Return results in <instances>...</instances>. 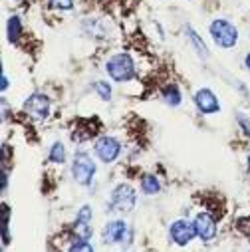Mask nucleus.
Segmentation results:
<instances>
[{
    "mask_svg": "<svg viewBox=\"0 0 250 252\" xmlns=\"http://www.w3.org/2000/svg\"><path fill=\"white\" fill-rule=\"evenodd\" d=\"M8 222H10V219H8V205H2V242H4V246L10 242Z\"/></svg>",
    "mask_w": 250,
    "mask_h": 252,
    "instance_id": "a211bd4d",
    "label": "nucleus"
},
{
    "mask_svg": "<svg viewBox=\"0 0 250 252\" xmlns=\"http://www.w3.org/2000/svg\"><path fill=\"white\" fill-rule=\"evenodd\" d=\"M209 32H211V38L213 42L222 48V50H230L236 46L238 42V30L234 24H230L228 20H222V18H217L211 22L209 26Z\"/></svg>",
    "mask_w": 250,
    "mask_h": 252,
    "instance_id": "f03ea898",
    "label": "nucleus"
},
{
    "mask_svg": "<svg viewBox=\"0 0 250 252\" xmlns=\"http://www.w3.org/2000/svg\"><path fill=\"white\" fill-rule=\"evenodd\" d=\"M181 90L175 86V84H169L165 90H163V101L169 105V107H177L181 103Z\"/></svg>",
    "mask_w": 250,
    "mask_h": 252,
    "instance_id": "4468645a",
    "label": "nucleus"
},
{
    "mask_svg": "<svg viewBox=\"0 0 250 252\" xmlns=\"http://www.w3.org/2000/svg\"><path fill=\"white\" fill-rule=\"evenodd\" d=\"M236 119H238V123L242 125V131L250 137V119H246V115H242V113H238V115H236Z\"/></svg>",
    "mask_w": 250,
    "mask_h": 252,
    "instance_id": "4be33fe9",
    "label": "nucleus"
},
{
    "mask_svg": "<svg viewBox=\"0 0 250 252\" xmlns=\"http://www.w3.org/2000/svg\"><path fill=\"white\" fill-rule=\"evenodd\" d=\"M185 30H187L185 34H187V38H189V42L193 44L195 52H197L201 58H207V56H209V50H207V44L203 42V38H201V36H199L191 26H185Z\"/></svg>",
    "mask_w": 250,
    "mask_h": 252,
    "instance_id": "f8f14e48",
    "label": "nucleus"
},
{
    "mask_svg": "<svg viewBox=\"0 0 250 252\" xmlns=\"http://www.w3.org/2000/svg\"><path fill=\"white\" fill-rule=\"evenodd\" d=\"M94 151H95V155H97V159H99L101 163H107V165H109V163L117 161V157L121 155V143H119L115 137L105 135V137H99V139L95 141Z\"/></svg>",
    "mask_w": 250,
    "mask_h": 252,
    "instance_id": "423d86ee",
    "label": "nucleus"
},
{
    "mask_svg": "<svg viewBox=\"0 0 250 252\" xmlns=\"http://www.w3.org/2000/svg\"><path fill=\"white\" fill-rule=\"evenodd\" d=\"M94 175H95L94 159L88 153H84V151L76 153L74 155V163H72V177H74V181L78 185H82V187H88V185H92Z\"/></svg>",
    "mask_w": 250,
    "mask_h": 252,
    "instance_id": "7ed1b4c3",
    "label": "nucleus"
},
{
    "mask_svg": "<svg viewBox=\"0 0 250 252\" xmlns=\"http://www.w3.org/2000/svg\"><path fill=\"white\" fill-rule=\"evenodd\" d=\"M195 230L203 242H211L217 236V220L211 213H199L195 217Z\"/></svg>",
    "mask_w": 250,
    "mask_h": 252,
    "instance_id": "9d476101",
    "label": "nucleus"
},
{
    "mask_svg": "<svg viewBox=\"0 0 250 252\" xmlns=\"http://www.w3.org/2000/svg\"><path fill=\"white\" fill-rule=\"evenodd\" d=\"M105 70H107V76L115 82H131L135 78V62L129 54H115L107 60V64H105Z\"/></svg>",
    "mask_w": 250,
    "mask_h": 252,
    "instance_id": "f257e3e1",
    "label": "nucleus"
},
{
    "mask_svg": "<svg viewBox=\"0 0 250 252\" xmlns=\"http://www.w3.org/2000/svg\"><path fill=\"white\" fill-rule=\"evenodd\" d=\"M72 232H74V236H76L78 240H90V238H92V224H90V222H86V220L76 219Z\"/></svg>",
    "mask_w": 250,
    "mask_h": 252,
    "instance_id": "2eb2a0df",
    "label": "nucleus"
},
{
    "mask_svg": "<svg viewBox=\"0 0 250 252\" xmlns=\"http://www.w3.org/2000/svg\"><path fill=\"white\" fill-rule=\"evenodd\" d=\"M6 88H8V78L2 76V92H6Z\"/></svg>",
    "mask_w": 250,
    "mask_h": 252,
    "instance_id": "393cba45",
    "label": "nucleus"
},
{
    "mask_svg": "<svg viewBox=\"0 0 250 252\" xmlns=\"http://www.w3.org/2000/svg\"><path fill=\"white\" fill-rule=\"evenodd\" d=\"M248 171H250V153H248Z\"/></svg>",
    "mask_w": 250,
    "mask_h": 252,
    "instance_id": "a878e982",
    "label": "nucleus"
},
{
    "mask_svg": "<svg viewBox=\"0 0 250 252\" xmlns=\"http://www.w3.org/2000/svg\"><path fill=\"white\" fill-rule=\"evenodd\" d=\"M139 187H141V191H143L145 195H157V193L161 191V183H159V179H157L153 173L143 175Z\"/></svg>",
    "mask_w": 250,
    "mask_h": 252,
    "instance_id": "9b49d317",
    "label": "nucleus"
},
{
    "mask_svg": "<svg viewBox=\"0 0 250 252\" xmlns=\"http://www.w3.org/2000/svg\"><path fill=\"white\" fill-rule=\"evenodd\" d=\"M131 234H133V230L127 226V222L121 219H115L103 226L101 240H103V244H129Z\"/></svg>",
    "mask_w": 250,
    "mask_h": 252,
    "instance_id": "20e7f679",
    "label": "nucleus"
},
{
    "mask_svg": "<svg viewBox=\"0 0 250 252\" xmlns=\"http://www.w3.org/2000/svg\"><path fill=\"white\" fill-rule=\"evenodd\" d=\"M109 207L115 213H131L135 207V189L131 185H117L111 197H109Z\"/></svg>",
    "mask_w": 250,
    "mask_h": 252,
    "instance_id": "39448f33",
    "label": "nucleus"
},
{
    "mask_svg": "<svg viewBox=\"0 0 250 252\" xmlns=\"http://www.w3.org/2000/svg\"><path fill=\"white\" fill-rule=\"evenodd\" d=\"M48 159L52 161V163H64L66 161V147H64V143H60V141H56L52 147H50V153H48Z\"/></svg>",
    "mask_w": 250,
    "mask_h": 252,
    "instance_id": "dca6fc26",
    "label": "nucleus"
},
{
    "mask_svg": "<svg viewBox=\"0 0 250 252\" xmlns=\"http://www.w3.org/2000/svg\"><path fill=\"white\" fill-rule=\"evenodd\" d=\"M68 252H95V250H94V246L90 244V240H78V242H74V244L70 246Z\"/></svg>",
    "mask_w": 250,
    "mask_h": 252,
    "instance_id": "6ab92c4d",
    "label": "nucleus"
},
{
    "mask_svg": "<svg viewBox=\"0 0 250 252\" xmlns=\"http://www.w3.org/2000/svg\"><path fill=\"white\" fill-rule=\"evenodd\" d=\"M94 90H95V94H97L103 101H109V99H111V86H109L107 82H103V80L95 82V84H94Z\"/></svg>",
    "mask_w": 250,
    "mask_h": 252,
    "instance_id": "f3484780",
    "label": "nucleus"
},
{
    "mask_svg": "<svg viewBox=\"0 0 250 252\" xmlns=\"http://www.w3.org/2000/svg\"><path fill=\"white\" fill-rule=\"evenodd\" d=\"M92 215H94V213H92V207H90V205H84V207L78 211V217H76V219L90 222V220H92Z\"/></svg>",
    "mask_w": 250,
    "mask_h": 252,
    "instance_id": "412c9836",
    "label": "nucleus"
},
{
    "mask_svg": "<svg viewBox=\"0 0 250 252\" xmlns=\"http://www.w3.org/2000/svg\"><path fill=\"white\" fill-rule=\"evenodd\" d=\"M6 30H8V42L10 44H16L18 38L22 36V20L20 16H10L8 18V24H6Z\"/></svg>",
    "mask_w": 250,
    "mask_h": 252,
    "instance_id": "ddd939ff",
    "label": "nucleus"
},
{
    "mask_svg": "<svg viewBox=\"0 0 250 252\" xmlns=\"http://www.w3.org/2000/svg\"><path fill=\"white\" fill-rule=\"evenodd\" d=\"M24 111L36 119V121H42L50 115V99L44 95V94H32L26 101H24Z\"/></svg>",
    "mask_w": 250,
    "mask_h": 252,
    "instance_id": "6e6552de",
    "label": "nucleus"
},
{
    "mask_svg": "<svg viewBox=\"0 0 250 252\" xmlns=\"http://www.w3.org/2000/svg\"><path fill=\"white\" fill-rule=\"evenodd\" d=\"M248 252H250V250H248Z\"/></svg>",
    "mask_w": 250,
    "mask_h": 252,
    "instance_id": "bb28decb",
    "label": "nucleus"
},
{
    "mask_svg": "<svg viewBox=\"0 0 250 252\" xmlns=\"http://www.w3.org/2000/svg\"><path fill=\"white\" fill-rule=\"evenodd\" d=\"M244 66H246V70H250V52H248L246 58H244Z\"/></svg>",
    "mask_w": 250,
    "mask_h": 252,
    "instance_id": "b1692460",
    "label": "nucleus"
},
{
    "mask_svg": "<svg viewBox=\"0 0 250 252\" xmlns=\"http://www.w3.org/2000/svg\"><path fill=\"white\" fill-rule=\"evenodd\" d=\"M48 2L56 10H72L74 8V0H48Z\"/></svg>",
    "mask_w": 250,
    "mask_h": 252,
    "instance_id": "aec40b11",
    "label": "nucleus"
},
{
    "mask_svg": "<svg viewBox=\"0 0 250 252\" xmlns=\"http://www.w3.org/2000/svg\"><path fill=\"white\" fill-rule=\"evenodd\" d=\"M8 189V175H6V171L2 173V191H6Z\"/></svg>",
    "mask_w": 250,
    "mask_h": 252,
    "instance_id": "5701e85b",
    "label": "nucleus"
},
{
    "mask_svg": "<svg viewBox=\"0 0 250 252\" xmlns=\"http://www.w3.org/2000/svg\"><path fill=\"white\" fill-rule=\"evenodd\" d=\"M169 234H171V240H173L177 246H187V244H191V240L197 236L195 222L187 220V219H179V220H175V222L171 224Z\"/></svg>",
    "mask_w": 250,
    "mask_h": 252,
    "instance_id": "0eeeda50",
    "label": "nucleus"
},
{
    "mask_svg": "<svg viewBox=\"0 0 250 252\" xmlns=\"http://www.w3.org/2000/svg\"><path fill=\"white\" fill-rule=\"evenodd\" d=\"M193 101H195L197 109H199L201 113H205V115H211V113L220 111V103H219L217 95L213 94V90H209V88L197 90L195 95H193Z\"/></svg>",
    "mask_w": 250,
    "mask_h": 252,
    "instance_id": "1a4fd4ad",
    "label": "nucleus"
}]
</instances>
